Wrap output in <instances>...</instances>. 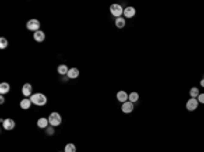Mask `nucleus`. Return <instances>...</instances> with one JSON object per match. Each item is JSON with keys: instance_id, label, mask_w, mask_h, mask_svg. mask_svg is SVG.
<instances>
[{"instance_id": "nucleus-24", "label": "nucleus", "mask_w": 204, "mask_h": 152, "mask_svg": "<svg viewBox=\"0 0 204 152\" xmlns=\"http://www.w3.org/2000/svg\"><path fill=\"white\" fill-rule=\"evenodd\" d=\"M0 103H2V105H3V103H4V96H3V95H2V96H0Z\"/></svg>"}, {"instance_id": "nucleus-13", "label": "nucleus", "mask_w": 204, "mask_h": 152, "mask_svg": "<svg viewBox=\"0 0 204 152\" xmlns=\"http://www.w3.org/2000/svg\"><path fill=\"white\" fill-rule=\"evenodd\" d=\"M79 76V69L78 68H69L68 74H67V78L68 79H76Z\"/></svg>"}, {"instance_id": "nucleus-17", "label": "nucleus", "mask_w": 204, "mask_h": 152, "mask_svg": "<svg viewBox=\"0 0 204 152\" xmlns=\"http://www.w3.org/2000/svg\"><path fill=\"white\" fill-rule=\"evenodd\" d=\"M8 91H10V84H8V83H2V84H0V94L4 95V94H7Z\"/></svg>"}, {"instance_id": "nucleus-12", "label": "nucleus", "mask_w": 204, "mask_h": 152, "mask_svg": "<svg viewBox=\"0 0 204 152\" xmlns=\"http://www.w3.org/2000/svg\"><path fill=\"white\" fill-rule=\"evenodd\" d=\"M31 101H30V98H23L22 101H20V109H23V110H29L31 107Z\"/></svg>"}, {"instance_id": "nucleus-8", "label": "nucleus", "mask_w": 204, "mask_h": 152, "mask_svg": "<svg viewBox=\"0 0 204 152\" xmlns=\"http://www.w3.org/2000/svg\"><path fill=\"white\" fill-rule=\"evenodd\" d=\"M31 90H33V87H31L30 83H25L22 87V94L23 96H26V98H29V96H31L33 94H31Z\"/></svg>"}, {"instance_id": "nucleus-6", "label": "nucleus", "mask_w": 204, "mask_h": 152, "mask_svg": "<svg viewBox=\"0 0 204 152\" xmlns=\"http://www.w3.org/2000/svg\"><path fill=\"white\" fill-rule=\"evenodd\" d=\"M133 103L132 102H129V101H127V102H124L122 103V106H121V110H122V113H125V114H129V113H132L133 112Z\"/></svg>"}, {"instance_id": "nucleus-7", "label": "nucleus", "mask_w": 204, "mask_h": 152, "mask_svg": "<svg viewBox=\"0 0 204 152\" xmlns=\"http://www.w3.org/2000/svg\"><path fill=\"white\" fill-rule=\"evenodd\" d=\"M2 122H3V128H4L5 130H12L14 128H15V122L11 118H5V119H3Z\"/></svg>"}, {"instance_id": "nucleus-9", "label": "nucleus", "mask_w": 204, "mask_h": 152, "mask_svg": "<svg viewBox=\"0 0 204 152\" xmlns=\"http://www.w3.org/2000/svg\"><path fill=\"white\" fill-rule=\"evenodd\" d=\"M136 15V10L133 7H127L124 8V18L125 19H129V18H133Z\"/></svg>"}, {"instance_id": "nucleus-14", "label": "nucleus", "mask_w": 204, "mask_h": 152, "mask_svg": "<svg viewBox=\"0 0 204 152\" xmlns=\"http://www.w3.org/2000/svg\"><path fill=\"white\" fill-rule=\"evenodd\" d=\"M69 68L65 65V64H61V65L57 67V72L61 75V76H67V74H68Z\"/></svg>"}, {"instance_id": "nucleus-11", "label": "nucleus", "mask_w": 204, "mask_h": 152, "mask_svg": "<svg viewBox=\"0 0 204 152\" xmlns=\"http://www.w3.org/2000/svg\"><path fill=\"white\" fill-rule=\"evenodd\" d=\"M116 98H117V101H118V102H121V103H124V102H127V101H128V98H129V95H128L125 91H122V90H121V91H118V92H117V95H116Z\"/></svg>"}, {"instance_id": "nucleus-22", "label": "nucleus", "mask_w": 204, "mask_h": 152, "mask_svg": "<svg viewBox=\"0 0 204 152\" xmlns=\"http://www.w3.org/2000/svg\"><path fill=\"white\" fill-rule=\"evenodd\" d=\"M53 128L55 126H52V125H51V126H48V128H46V133H48V134H53L55 133V129H53Z\"/></svg>"}, {"instance_id": "nucleus-25", "label": "nucleus", "mask_w": 204, "mask_h": 152, "mask_svg": "<svg viewBox=\"0 0 204 152\" xmlns=\"http://www.w3.org/2000/svg\"><path fill=\"white\" fill-rule=\"evenodd\" d=\"M200 86H202V87H204V78L202 79V80H200Z\"/></svg>"}, {"instance_id": "nucleus-5", "label": "nucleus", "mask_w": 204, "mask_h": 152, "mask_svg": "<svg viewBox=\"0 0 204 152\" xmlns=\"http://www.w3.org/2000/svg\"><path fill=\"white\" fill-rule=\"evenodd\" d=\"M197 106H199L197 98H189L188 102H186V109H188L189 112H195V110L197 109Z\"/></svg>"}, {"instance_id": "nucleus-1", "label": "nucleus", "mask_w": 204, "mask_h": 152, "mask_svg": "<svg viewBox=\"0 0 204 152\" xmlns=\"http://www.w3.org/2000/svg\"><path fill=\"white\" fill-rule=\"evenodd\" d=\"M30 101L33 105H36V106H44V105L46 103V96L44 94H41V92H38V94H33L30 96Z\"/></svg>"}, {"instance_id": "nucleus-18", "label": "nucleus", "mask_w": 204, "mask_h": 152, "mask_svg": "<svg viewBox=\"0 0 204 152\" xmlns=\"http://www.w3.org/2000/svg\"><path fill=\"white\" fill-rule=\"evenodd\" d=\"M189 95H191V98H197V96L200 95L199 87H192L191 91H189Z\"/></svg>"}, {"instance_id": "nucleus-19", "label": "nucleus", "mask_w": 204, "mask_h": 152, "mask_svg": "<svg viewBox=\"0 0 204 152\" xmlns=\"http://www.w3.org/2000/svg\"><path fill=\"white\" fill-rule=\"evenodd\" d=\"M128 101L132 102V103L138 102V101H139V94H138V92H131V94H129V98H128Z\"/></svg>"}, {"instance_id": "nucleus-23", "label": "nucleus", "mask_w": 204, "mask_h": 152, "mask_svg": "<svg viewBox=\"0 0 204 152\" xmlns=\"http://www.w3.org/2000/svg\"><path fill=\"white\" fill-rule=\"evenodd\" d=\"M197 101H199V103H204V94H200L197 96Z\"/></svg>"}, {"instance_id": "nucleus-20", "label": "nucleus", "mask_w": 204, "mask_h": 152, "mask_svg": "<svg viewBox=\"0 0 204 152\" xmlns=\"http://www.w3.org/2000/svg\"><path fill=\"white\" fill-rule=\"evenodd\" d=\"M64 152H76V147L72 143H68L65 145V148H64Z\"/></svg>"}, {"instance_id": "nucleus-21", "label": "nucleus", "mask_w": 204, "mask_h": 152, "mask_svg": "<svg viewBox=\"0 0 204 152\" xmlns=\"http://www.w3.org/2000/svg\"><path fill=\"white\" fill-rule=\"evenodd\" d=\"M7 46H8V41H7V38L2 37V38H0V48H2V49H5Z\"/></svg>"}, {"instance_id": "nucleus-4", "label": "nucleus", "mask_w": 204, "mask_h": 152, "mask_svg": "<svg viewBox=\"0 0 204 152\" xmlns=\"http://www.w3.org/2000/svg\"><path fill=\"white\" fill-rule=\"evenodd\" d=\"M40 26H41V23H40V20H37V19H30V20H27V23H26L27 30L34 31V33L40 30Z\"/></svg>"}, {"instance_id": "nucleus-3", "label": "nucleus", "mask_w": 204, "mask_h": 152, "mask_svg": "<svg viewBox=\"0 0 204 152\" xmlns=\"http://www.w3.org/2000/svg\"><path fill=\"white\" fill-rule=\"evenodd\" d=\"M110 14L116 18H120L121 15H124V8L120 4H112L110 5Z\"/></svg>"}, {"instance_id": "nucleus-16", "label": "nucleus", "mask_w": 204, "mask_h": 152, "mask_svg": "<svg viewBox=\"0 0 204 152\" xmlns=\"http://www.w3.org/2000/svg\"><path fill=\"white\" fill-rule=\"evenodd\" d=\"M125 25H127V22H125V18H122V16H120V18H116V27L124 29Z\"/></svg>"}, {"instance_id": "nucleus-10", "label": "nucleus", "mask_w": 204, "mask_h": 152, "mask_svg": "<svg viewBox=\"0 0 204 152\" xmlns=\"http://www.w3.org/2000/svg\"><path fill=\"white\" fill-rule=\"evenodd\" d=\"M37 126L41 128V129H46L49 126V119L45 118V117H41L38 121H37Z\"/></svg>"}, {"instance_id": "nucleus-2", "label": "nucleus", "mask_w": 204, "mask_h": 152, "mask_svg": "<svg viewBox=\"0 0 204 152\" xmlns=\"http://www.w3.org/2000/svg\"><path fill=\"white\" fill-rule=\"evenodd\" d=\"M48 119H49V125H52V126H59L61 124V116L59 113H51Z\"/></svg>"}, {"instance_id": "nucleus-15", "label": "nucleus", "mask_w": 204, "mask_h": 152, "mask_svg": "<svg viewBox=\"0 0 204 152\" xmlns=\"http://www.w3.org/2000/svg\"><path fill=\"white\" fill-rule=\"evenodd\" d=\"M34 40L37 41V42H42L44 40H45V33H44L42 30H38L34 33Z\"/></svg>"}]
</instances>
